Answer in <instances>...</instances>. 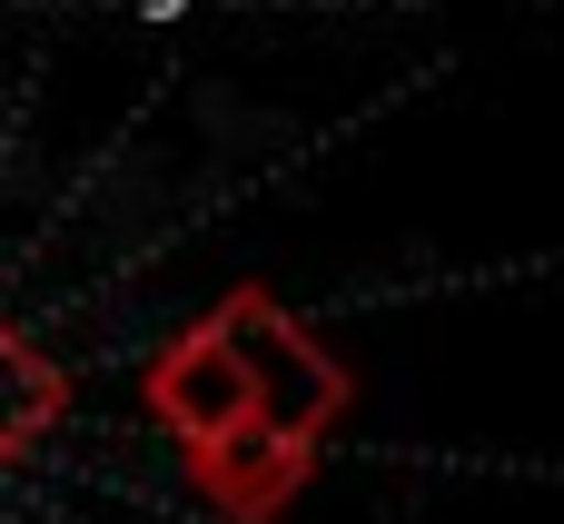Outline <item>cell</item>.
<instances>
[{
	"label": "cell",
	"mask_w": 564,
	"mask_h": 524,
	"mask_svg": "<svg viewBox=\"0 0 564 524\" xmlns=\"http://www.w3.org/2000/svg\"><path fill=\"white\" fill-rule=\"evenodd\" d=\"M50 416H59V376H50V357H30L20 337H0V456H20Z\"/></svg>",
	"instance_id": "277c9868"
},
{
	"label": "cell",
	"mask_w": 564,
	"mask_h": 524,
	"mask_svg": "<svg viewBox=\"0 0 564 524\" xmlns=\"http://www.w3.org/2000/svg\"><path fill=\"white\" fill-rule=\"evenodd\" d=\"M149 406L169 416V436H178L188 456L238 446V436H258V426H268V416H258V386H248V367H238V347H228V327H218V317H198V327L149 367Z\"/></svg>",
	"instance_id": "7a4b0ae2"
},
{
	"label": "cell",
	"mask_w": 564,
	"mask_h": 524,
	"mask_svg": "<svg viewBox=\"0 0 564 524\" xmlns=\"http://www.w3.org/2000/svg\"><path fill=\"white\" fill-rule=\"evenodd\" d=\"M218 327H228V347H238V367H248V386H258L268 436H297V446H307V436L347 406V376L317 357V337H307L288 307H268V297H228Z\"/></svg>",
	"instance_id": "6da1fadb"
},
{
	"label": "cell",
	"mask_w": 564,
	"mask_h": 524,
	"mask_svg": "<svg viewBox=\"0 0 564 524\" xmlns=\"http://www.w3.org/2000/svg\"><path fill=\"white\" fill-rule=\"evenodd\" d=\"M188 466H198V485H208L228 515H248V524L278 515V505L307 485V446H297V436H268V426H258V436H238V446L188 456Z\"/></svg>",
	"instance_id": "3957f363"
}]
</instances>
